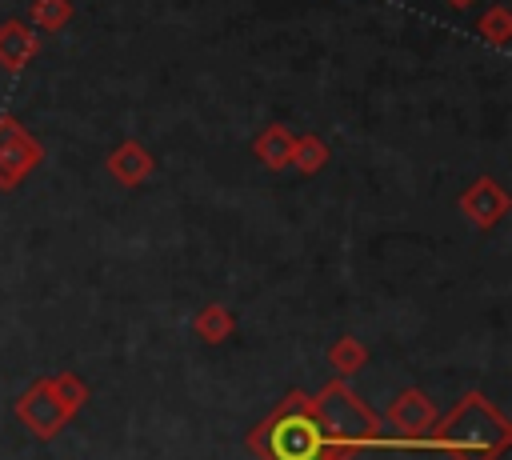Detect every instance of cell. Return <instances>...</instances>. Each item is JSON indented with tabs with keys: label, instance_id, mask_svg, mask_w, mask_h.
<instances>
[{
	"label": "cell",
	"instance_id": "obj_1",
	"mask_svg": "<svg viewBox=\"0 0 512 460\" xmlns=\"http://www.w3.org/2000/svg\"><path fill=\"white\" fill-rule=\"evenodd\" d=\"M276 452L284 460H312L316 456V432L308 424H288L276 432Z\"/></svg>",
	"mask_w": 512,
	"mask_h": 460
},
{
	"label": "cell",
	"instance_id": "obj_2",
	"mask_svg": "<svg viewBox=\"0 0 512 460\" xmlns=\"http://www.w3.org/2000/svg\"><path fill=\"white\" fill-rule=\"evenodd\" d=\"M32 52H36V40H32V32L24 24H4L0 28V60L8 68H20Z\"/></svg>",
	"mask_w": 512,
	"mask_h": 460
},
{
	"label": "cell",
	"instance_id": "obj_3",
	"mask_svg": "<svg viewBox=\"0 0 512 460\" xmlns=\"http://www.w3.org/2000/svg\"><path fill=\"white\" fill-rule=\"evenodd\" d=\"M112 172L120 176V180H140L144 172H148V156H144V148L140 144H124L116 156H112Z\"/></svg>",
	"mask_w": 512,
	"mask_h": 460
},
{
	"label": "cell",
	"instance_id": "obj_4",
	"mask_svg": "<svg viewBox=\"0 0 512 460\" xmlns=\"http://www.w3.org/2000/svg\"><path fill=\"white\" fill-rule=\"evenodd\" d=\"M260 152H264V160L268 164H284L288 160V152H292V140L284 136V128H268V136H260V144H256Z\"/></svg>",
	"mask_w": 512,
	"mask_h": 460
},
{
	"label": "cell",
	"instance_id": "obj_5",
	"mask_svg": "<svg viewBox=\"0 0 512 460\" xmlns=\"http://www.w3.org/2000/svg\"><path fill=\"white\" fill-rule=\"evenodd\" d=\"M68 12H72L68 0H40V4H36V20H40L44 28H60V24L68 20Z\"/></svg>",
	"mask_w": 512,
	"mask_h": 460
},
{
	"label": "cell",
	"instance_id": "obj_6",
	"mask_svg": "<svg viewBox=\"0 0 512 460\" xmlns=\"http://www.w3.org/2000/svg\"><path fill=\"white\" fill-rule=\"evenodd\" d=\"M324 160V144H316V140H300V164L304 168H316Z\"/></svg>",
	"mask_w": 512,
	"mask_h": 460
},
{
	"label": "cell",
	"instance_id": "obj_7",
	"mask_svg": "<svg viewBox=\"0 0 512 460\" xmlns=\"http://www.w3.org/2000/svg\"><path fill=\"white\" fill-rule=\"evenodd\" d=\"M500 24H504V8H496V12L484 20V28H488L492 36H504V28H500Z\"/></svg>",
	"mask_w": 512,
	"mask_h": 460
},
{
	"label": "cell",
	"instance_id": "obj_8",
	"mask_svg": "<svg viewBox=\"0 0 512 460\" xmlns=\"http://www.w3.org/2000/svg\"><path fill=\"white\" fill-rule=\"evenodd\" d=\"M452 4H460V8H464V4H468V0H452Z\"/></svg>",
	"mask_w": 512,
	"mask_h": 460
}]
</instances>
